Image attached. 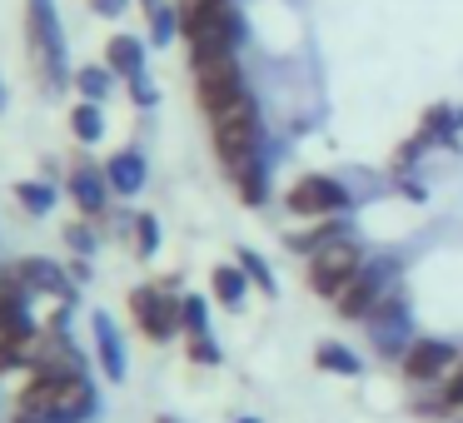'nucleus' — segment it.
<instances>
[{"mask_svg": "<svg viewBox=\"0 0 463 423\" xmlns=\"http://www.w3.org/2000/svg\"><path fill=\"white\" fill-rule=\"evenodd\" d=\"M180 35L190 41V61L234 55L244 21L234 11V0H180Z\"/></svg>", "mask_w": 463, "mask_h": 423, "instance_id": "1", "label": "nucleus"}, {"mask_svg": "<svg viewBox=\"0 0 463 423\" xmlns=\"http://www.w3.org/2000/svg\"><path fill=\"white\" fill-rule=\"evenodd\" d=\"M210 135H214V155L230 174H240L244 164L260 160V105H254V95L244 90L234 105L210 115Z\"/></svg>", "mask_w": 463, "mask_h": 423, "instance_id": "2", "label": "nucleus"}, {"mask_svg": "<svg viewBox=\"0 0 463 423\" xmlns=\"http://www.w3.org/2000/svg\"><path fill=\"white\" fill-rule=\"evenodd\" d=\"M15 409H35L51 423H80L95 413V389L90 379H55V373H31V383L21 389Z\"/></svg>", "mask_w": 463, "mask_h": 423, "instance_id": "3", "label": "nucleus"}, {"mask_svg": "<svg viewBox=\"0 0 463 423\" xmlns=\"http://www.w3.org/2000/svg\"><path fill=\"white\" fill-rule=\"evenodd\" d=\"M25 51H31V65L41 70L45 90H61L65 85V31H61L55 0H25Z\"/></svg>", "mask_w": 463, "mask_h": 423, "instance_id": "4", "label": "nucleus"}, {"mask_svg": "<svg viewBox=\"0 0 463 423\" xmlns=\"http://www.w3.org/2000/svg\"><path fill=\"white\" fill-rule=\"evenodd\" d=\"M359 269H364V249H359L354 234H344V240H334V244H324V249L309 254V289L324 294V299H334Z\"/></svg>", "mask_w": 463, "mask_h": 423, "instance_id": "5", "label": "nucleus"}, {"mask_svg": "<svg viewBox=\"0 0 463 423\" xmlns=\"http://www.w3.org/2000/svg\"><path fill=\"white\" fill-rule=\"evenodd\" d=\"M130 314H135V324H140V334L155 343L175 339V334L184 329V299H175L160 284H140V289L130 294Z\"/></svg>", "mask_w": 463, "mask_h": 423, "instance_id": "6", "label": "nucleus"}, {"mask_svg": "<svg viewBox=\"0 0 463 423\" xmlns=\"http://www.w3.org/2000/svg\"><path fill=\"white\" fill-rule=\"evenodd\" d=\"M194 95H200L204 115H220L224 105H234L244 95V70L234 55H210V61H194Z\"/></svg>", "mask_w": 463, "mask_h": 423, "instance_id": "7", "label": "nucleus"}, {"mask_svg": "<svg viewBox=\"0 0 463 423\" xmlns=\"http://www.w3.org/2000/svg\"><path fill=\"white\" fill-rule=\"evenodd\" d=\"M284 204H289V214H299V220H329V214H344L354 200L339 180H329V174H304V180L289 184Z\"/></svg>", "mask_w": 463, "mask_h": 423, "instance_id": "8", "label": "nucleus"}, {"mask_svg": "<svg viewBox=\"0 0 463 423\" xmlns=\"http://www.w3.org/2000/svg\"><path fill=\"white\" fill-rule=\"evenodd\" d=\"M453 343H443V339H419V343H409L403 349V379L409 383H433V379H443V373L453 369Z\"/></svg>", "mask_w": 463, "mask_h": 423, "instance_id": "9", "label": "nucleus"}, {"mask_svg": "<svg viewBox=\"0 0 463 423\" xmlns=\"http://www.w3.org/2000/svg\"><path fill=\"white\" fill-rule=\"evenodd\" d=\"M379 299H383V279H379V269H359L339 294H334V309H339L344 319H369Z\"/></svg>", "mask_w": 463, "mask_h": 423, "instance_id": "10", "label": "nucleus"}, {"mask_svg": "<svg viewBox=\"0 0 463 423\" xmlns=\"http://www.w3.org/2000/svg\"><path fill=\"white\" fill-rule=\"evenodd\" d=\"M364 324L373 329V339H379L383 353H399L403 343H409V309H403V299H379Z\"/></svg>", "mask_w": 463, "mask_h": 423, "instance_id": "11", "label": "nucleus"}, {"mask_svg": "<svg viewBox=\"0 0 463 423\" xmlns=\"http://www.w3.org/2000/svg\"><path fill=\"white\" fill-rule=\"evenodd\" d=\"M71 200H75V210L80 214H105V200H110V180H105V170H95V164H75L71 170Z\"/></svg>", "mask_w": 463, "mask_h": 423, "instance_id": "12", "label": "nucleus"}, {"mask_svg": "<svg viewBox=\"0 0 463 423\" xmlns=\"http://www.w3.org/2000/svg\"><path fill=\"white\" fill-rule=\"evenodd\" d=\"M15 279L25 284V294H55V299H71V279H65V269L55 259H21L15 264Z\"/></svg>", "mask_w": 463, "mask_h": 423, "instance_id": "13", "label": "nucleus"}, {"mask_svg": "<svg viewBox=\"0 0 463 423\" xmlns=\"http://www.w3.org/2000/svg\"><path fill=\"white\" fill-rule=\"evenodd\" d=\"M105 65H110V75H120V80L145 75V41L140 35H110V41H105Z\"/></svg>", "mask_w": 463, "mask_h": 423, "instance_id": "14", "label": "nucleus"}, {"mask_svg": "<svg viewBox=\"0 0 463 423\" xmlns=\"http://www.w3.org/2000/svg\"><path fill=\"white\" fill-rule=\"evenodd\" d=\"M105 180H110V190L115 194H140L145 190V155L140 150H120V155H110L105 160Z\"/></svg>", "mask_w": 463, "mask_h": 423, "instance_id": "15", "label": "nucleus"}, {"mask_svg": "<svg viewBox=\"0 0 463 423\" xmlns=\"http://www.w3.org/2000/svg\"><path fill=\"white\" fill-rule=\"evenodd\" d=\"M95 343H100V369L110 373V383L125 379V349H120V334H115L110 314H95Z\"/></svg>", "mask_w": 463, "mask_h": 423, "instance_id": "16", "label": "nucleus"}, {"mask_svg": "<svg viewBox=\"0 0 463 423\" xmlns=\"http://www.w3.org/2000/svg\"><path fill=\"white\" fill-rule=\"evenodd\" d=\"M210 284H214V299H220L224 309H240L244 289H250V274H244L240 264H220V269L210 274Z\"/></svg>", "mask_w": 463, "mask_h": 423, "instance_id": "17", "label": "nucleus"}, {"mask_svg": "<svg viewBox=\"0 0 463 423\" xmlns=\"http://www.w3.org/2000/svg\"><path fill=\"white\" fill-rule=\"evenodd\" d=\"M71 135H75L80 145H100V140H105V115H100V105H95V100L71 105Z\"/></svg>", "mask_w": 463, "mask_h": 423, "instance_id": "18", "label": "nucleus"}, {"mask_svg": "<svg viewBox=\"0 0 463 423\" xmlns=\"http://www.w3.org/2000/svg\"><path fill=\"white\" fill-rule=\"evenodd\" d=\"M314 363H319V369H329V373H344V379H359V373H364L359 353H349L344 343H334V339L314 349Z\"/></svg>", "mask_w": 463, "mask_h": 423, "instance_id": "19", "label": "nucleus"}, {"mask_svg": "<svg viewBox=\"0 0 463 423\" xmlns=\"http://www.w3.org/2000/svg\"><path fill=\"white\" fill-rule=\"evenodd\" d=\"M110 65H80V70H75V90H80V100H95L100 105L105 95H110Z\"/></svg>", "mask_w": 463, "mask_h": 423, "instance_id": "20", "label": "nucleus"}, {"mask_svg": "<svg viewBox=\"0 0 463 423\" xmlns=\"http://www.w3.org/2000/svg\"><path fill=\"white\" fill-rule=\"evenodd\" d=\"M15 200H21L31 214H51L55 210V190H51V184H41V180H21V184H15Z\"/></svg>", "mask_w": 463, "mask_h": 423, "instance_id": "21", "label": "nucleus"}, {"mask_svg": "<svg viewBox=\"0 0 463 423\" xmlns=\"http://www.w3.org/2000/svg\"><path fill=\"white\" fill-rule=\"evenodd\" d=\"M234 184H240V200L244 204H264V194H269V180H264V164H244L240 174H234Z\"/></svg>", "mask_w": 463, "mask_h": 423, "instance_id": "22", "label": "nucleus"}, {"mask_svg": "<svg viewBox=\"0 0 463 423\" xmlns=\"http://www.w3.org/2000/svg\"><path fill=\"white\" fill-rule=\"evenodd\" d=\"M344 224L339 220H329V224H319V230H309V234H294L289 240V249H299V254H314V249H324V244H334V240H344Z\"/></svg>", "mask_w": 463, "mask_h": 423, "instance_id": "23", "label": "nucleus"}, {"mask_svg": "<svg viewBox=\"0 0 463 423\" xmlns=\"http://www.w3.org/2000/svg\"><path fill=\"white\" fill-rule=\"evenodd\" d=\"M150 15V45H170V35L180 31V11H170V5H155V11H145Z\"/></svg>", "mask_w": 463, "mask_h": 423, "instance_id": "24", "label": "nucleus"}, {"mask_svg": "<svg viewBox=\"0 0 463 423\" xmlns=\"http://www.w3.org/2000/svg\"><path fill=\"white\" fill-rule=\"evenodd\" d=\"M155 249H160V220H155V214H140V220H135V254L150 259Z\"/></svg>", "mask_w": 463, "mask_h": 423, "instance_id": "25", "label": "nucleus"}, {"mask_svg": "<svg viewBox=\"0 0 463 423\" xmlns=\"http://www.w3.org/2000/svg\"><path fill=\"white\" fill-rule=\"evenodd\" d=\"M240 269L250 274V279L260 284L264 294H274V289H279V284H274V274H269V264H264V259H260V254H254V249H240Z\"/></svg>", "mask_w": 463, "mask_h": 423, "instance_id": "26", "label": "nucleus"}, {"mask_svg": "<svg viewBox=\"0 0 463 423\" xmlns=\"http://www.w3.org/2000/svg\"><path fill=\"white\" fill-rule=\"evenodd\" d=\"M184 334H210V319H204V299L200 294H190V299H184Z\"/></svg>", "mask_w": 463, "mask_h": 423, "instance_id": "27", "label": "nucleus"}, {"mask_svg": "<svg viewBox=\"0 0 463 423\" xmlns=\"http://www.w3.org/2000/svg\"><path fill=\"white\" fill-rule=\"evenodd\" d=\"M190 359L194 363H220V343H214L210 334H194V339H190Z\"/></svg>", "mask_w": 463, "mask_h": 423, "instance_id": "28", "label": "nucleus"}, {"mask_svg": "<svg viewBox=\"0 0 463 423\" xmlns=\"http://www.w3.org/2000/svg\"><path fill=\"white\" fill-rule=\"evenodd\" d=\"M443 409H463V369L443 383Z\"/></svg>", "mask_w": 463, "mask_h": 423, "instance_id": "29", "label": "nucleus"}, {"mask_svg": "<svg viewBox=\"0 0 463 423\" xmlns=\"http://www.w3.org/2000/svg\"><path fill=\"white\" fill-rule=\"evenodd\" d=\"M130 95H135V105H140V110H150V105H155V85L145 80V75H135V80H130Z\"/></svg>", "mask_w": 463, "mask_h": 423, "instance_id": "30", "label": "nucleus"}, {"mask_svg": "<svg viewBox=\"0 0 463 423\" xmlns=\"http://www.w3.org/2000/svg\"><path fill=\"white\" fill-rule=\"evenodd\" d=\"M65 240H71V244H75V249H80V254H90V249H95V234L85 230V224H75V230H65Z\"/></svg>", "mask_w": 463, "mask_h": 423, "instance_id": "31", "label": "nucleus"}, {"mask_svg": "<svg viewBox=\"0 0 463 423\" xmlns=\"http://www.w3.org/2000/svg\"><path fill=\"white\" fill-rule=\"evenodd\" d=\"M90 11L95 15H110V21H115V15H125V0H90Z\"/></svg>", "mask_w": 463, "mask_h": 423, "instance_id": "32", "label": "nucleus"}, {"mask_svg": "<svg viewBox=\"0 0 463 423\" xmlns=\"http://www.w3.org/2000/svg\"><path fill=\"white\" fill-rule=\"evenodd\" d=\"M0 110H5V80H0Z\"/></svg>", "mask_w": 463, "mask_h": 423, "instance_id": "33", "label": "nucleus"}, {"mask_svg": "<svg viewBox=\"0 0 463 423\" xmlns=\"http://www.w3.org/2000/svg\"><path fill=\"white\" fill-rule=\"evenodd\" d=\"M240 423H260V418H240Z\"/></svg>", "mask_w": 463, "mask_h": 423, "instance_id": "34", "label": "nucleus"}, {"mask_svg": "<svg viewBox=\"0 0 463 423\" xmlns=\"http://www.w3.org/2000/svg\"><path fill=\"white\" fill-rule=\"evenodd\" d=\"M160 423H180V418H160Z\"/></svg>", "mask_w": 463, "mask_h": 423, "instance_id": "35", "label": "nucleus"}]
</instances>
